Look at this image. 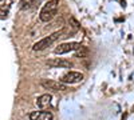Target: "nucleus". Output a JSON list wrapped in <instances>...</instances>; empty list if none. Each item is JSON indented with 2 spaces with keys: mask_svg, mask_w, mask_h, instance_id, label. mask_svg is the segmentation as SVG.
<instances>
[{
  "mask_svg": "<svg viewBox=\"0 0 134 120\" xmlns=\"http://www.w3.org/2000/svg\"><path fill=\"white\" fill-rule=\"evenodd\" d=\"M46 65L50 68H72L74 64L72 61L63 59V58H54L46 61Z\"/></svg>",
  "mask_w": 134,
  "mask_h": 120,
  "instance_id": "obj_4",
  "label": "nucleus"
},
{
  "mask_svg": "<svg viewBox=\"0 0 134 120\" xmlns=\"http://www.w3.org/2000/svg\"><path fill=\"white\" fill-rule=\"evenodd\" d=\"M28 117L30 120H54V115L48 111H34Z\"/></svg>",
  "mask_w": 134,
  "mask_h": 120,
  "instance_id": "obj_7",
  "label": "nucleus"
},
{
  "mask_svg": "<svg viewBox=\"0 0 134 120\" xmlns=\"http://www.w3.org/2000/svg\"><path fill=\"white\" fill-rule=\"evenodd\" d=\"M82 46L81 43H76V41H71V43H63V44H59V47L55 48L54 53L55 55H64V53H69V52H74L81 49Z\"/></svg>",
  "mask_w": 134,
  "mask_h": 120,
  "instance_id": "obj_3",
  "label": "nucleus"
},
{
  "mask_svg": "<svg viewBox=\"0 0 134 120\" xmlns=\"http://www.w3.org/2000/svg\"><path fill=\"white\" fill-rule=\"evenodd\" d=\"M58 9H59V0H48L40 9V14H39L40 21H43V23L51 21L55 16H57Z\"/></svg>",
  "mask_w": 134,
  "mask_h": 120,
  "instance_id": "obj_1",
  "label": "nucleus"
},
{
  "mask_svg": "<svg viewBox=\"0 0 134 120\" xmlns=\"http://www.w3.org/2000/svg\"><path fill=\"white\" fill-rule=\"evenodd\" d=\"M51 99H52V96L48 95V93L40 95L38 99H36V105H38L39 108H47V107L51 104Z\"/></svg>",
  "mask_w": 134,
  "mask_h": 120,
  "instance_id": "obj_8",
  "label": "nucleus"
},
{
  "mask_svg": "<svg viewBox=\"0 0 134 120\" xmlns=\"http://www.w3.org/2000/svg\"><path fill=\"white\" fill-rule=\"evenodd\" d=\"M40 85L46 90H51V91H66L67 90V84H64L63 81H57V80H50V79H44L40 81Z\"/></svg>",
  "mask_w": 134,
  "mask_h": 120,
  "instance_id": "obj_5",
  "label": "nucleus"
},
{
  "mask_svg": "<svg viewBox=\"0 0 134 120\" xmlns=\"http://www.w3.org/2000/svg\"><path fill=\"white\" fill-rule=\"evenodd\" d=\"M34 2H35V0H20L19 7H20V9H23V11H24V9H28V8L32 7Z\"/></svg>",
  "mask_w": 134,
  "mask_h": 120,
  "instance_id": "obj_9",
  "label": "nucleus"
},
{
  "mask_svg": "<svg viewBox=\"0 0 134 120\" xmlns=\"http://www.w3.org/2000/svg\"><path fill=\"white\" fill-rule=\"evenodd\" d=\"M83 80V73L78 72V71H70L67 72L66 75L62 76L60 81H63L64 84H76V83H81Z\"/></svg>",
  "mask_w": 134,
  "mask_h": 120,
  "instance_id": "obj_6",
  "label": "nucleus"
},
{
  "mask_svg": "<svg viewBox=\"0 0 134 120\" xmlns=\"http://www.w3.org/2000/svg\"><path fill=\"white\" fill-rule=\"evenodd\" d=\"M63 35H64V29L55 31V32H52L51 35H48V36H46V37L40 39L39 41H36L35 44L32 46V49H34V51H43V49H46V48H48L50 46H52L57 40H59L60 37H63Z\"/></svg>",
  "mask_w": 134,
  "mask_h": 120,
  "instance_id": "obj_2",
  "label": "nucleus"
}]
</instances>
